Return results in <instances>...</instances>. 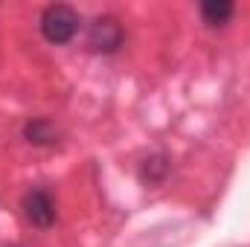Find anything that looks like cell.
<instances>
[{"label":"cell","instance_id":"6da1fadb","mask_svg":"<svg viewBox=\"0 0 250 247\" xmlns=\"http://www.w3.org/2000/svg\"><path fill=\"white\" fill-rule=\"evenodd\" d=\"M79 26H82V15H79L73 6H67V3H53V6H47V9L41 12V18H38V29H41V35H44V41H47V44H56V47L70 44V41L76 38Z\"/></svg>","mask_w":250,"mask_h":247},{"label":"cell","instance_id":"7a4b0ae2","mask_svg":"<svg viewBox=\"0 0 250 247\" xmlns=\"http://www.w3.org/2000/svg\"><path fill=\"white\" fill-rule=\"evenodd\" d=\"M125 44V29L120 23V18L114 15H99L87 23V47L93 53H102V56H114L120 53Z\"/></svg>","mask_w":250,"mask_h":247},{"label":"cell","instance_id":"3957f363","mask_svg":"<svg viewBox=\"0 0 250 247\" xmlns=\"http://www.w3.org/2000/svg\"><path fill=\"white\" fill-rule=\"evenodd\" d=\"M21 209H23L26 224H32L35 230H50V227L56 224V215H59L56 198H53V192L44 189V186H32V189L23 195Z\"/></svg>","mask_w":250,"mask_h":247},{"label":"cell","instance_id":"277c9868","mask_svg":"<svg viewBox=\"0 0 250 247\" xmlns=\"http://www.w3.org/2000/svg\"><path fill=\"white\" fill-rule=\"evenodd\" d=\"M23 140L32 143V145H53L59 140V128L47 117H32L29 123L23 125Z\"/></svg>","mask_w":250,"mask_h":247},{"label":"cell","instance_id":"5b68a950","mask_svg":"<svg viewBox=\"0 0 250 247\" xmlns=\"http://www.w3.org/2000/svg\"><path fill=\"white\" fill-rule=\"evenodd\" d=\"M201 21L207 23V26H224V23H230V18L236 15V6L233 3H227V0H207V3H201Z\"/></svg>","mask_w":250,"mask_h":247},{"label":"cell","instance_id":"8992f818","mask_svg":"<svg viewBox=\"0 0 250 247\" xmlns=\"http://www.w3.org/2000/svg\"><path fill=\"white\" fill-rule=\"evenodd\" d=\"M166 172H169L166 154H154V157L143 160V166H140V178H143L146 184H160V181L166 178Z\"/></svg>","mask_w":250,"mask_h":247}]
</instances>
